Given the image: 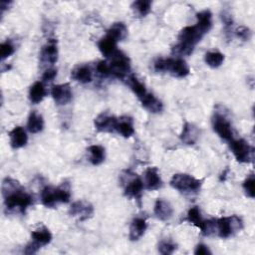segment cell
I'll list each match as a JSON object with an SVG mask.
<instances>
[{
    "instance_id": "obj_5",
    "label": "cell",
    "mask_w": 255,
    "mask_h": 255,
    "mask_svg": "<svg viewBox=\"0 0 255 255\" xmlns=\"http://www.w3.org/2000/svg\"><path fill=\"white\" fill-rule=\"evenodd\" d=\"M243 227V222L237 215L221 217L214 220V231L220 238L226 239L233 236Z\"/></svg>"
},
{
    "instance_id": "obj_21",
    "label": "cell",
    "mask_w": 255,
    "mask_h": 255,
    "mask_svg": "<svg viewBox=\"0 0 255 255\" xmlns=\"http://www.w3.org/2000/svg\"><path fill=\"white\" fill-rule=\"evenodd\" d=\"M9 138L10 144L13 148H21L25 146L28 141V135L22 127H15L9 132Z\"/></svg>"
},
{
    "instance_id": "obj_6",
    "label": "cell",
    "mask_w": 255,
    "mask_h": 255,
    "mask_svg": "<svg viewBox=\"0 0 255 255\" xmlns=\"http://www.w3.org/2000/svg\"><path fill=\"white\" fill-rule=\"evenodd\" d=\"M202 180L186 173L174 174L170 180V185L176 190L185 194H195L201 188Z\"/></svg>"
},
{
    "instance_id": "obj_28",
    "label": "cell",
    "mask_w": 255,
    "mask_h": 255,
    "mask_svg": "<svg viewBox=\"0 0 255 255\" xmlns=\"http://www.w3.org/2000/svg\"><path fill=\"white\" fill-rule=\"evenodd\" d=\"M89 160L93 165L101 164L106 158V151L102 145L93 144L88 147Z\"/></svg>"
},
{
    "instance_id": "obj_29",
    "label": "cell",
    "mask_w": 255,
    "mask_h": 255,
    "mask_svg": "<svg viewBox=\"0 0 255 255\" xmlns=\"http://www.w3.org/2000/svg\"><path fill=\"white\" fill-rule=\"evenodd\" d=\"M107 35L112 37L117 42L123 41L128 36V28L123 22L114 23L107 31Z\"/></svg>"
},
{
    "instance_id": "obj_17",
    "label": "cell",
    "mask_w": 255,
    "mask_h": 255,
    "mask_svg": "<svg viewBox=\"0 0 255 255\" xmlns=\"http://www.w3.org/2000/svg\"><path fill=\"white\" fill-rule=\"evenodd\" d=\"M138 100L140 101L141 106L151 114H158L163 110V104L161 101L148 92Z\"/></svg>"
},
{
    "instance_id": "obj_37",
    "label": "cell",
    "mask_w": 255,
    "mask_h": 255,
    "mask_svg": "<svg viewBox=\"0 0 255 255\" xmlns=\"http://www.w3.org/2000/svg\"><path fill=\"white\" fill-rule=\"evenodd\" d=\"M97 72L103 77L112 76V73H111V70H110V67H109V64L107 61H101L98 63Z\"/></svg>"
},
{
    "instance_id": "obj_38",
    "label": "cell",
    "mask_w": 255,
    "mask_h": 255,
    "mask_svg": "<svg viewBox=\"0 0 255 255\" xmlns=\"http://www.w3.org/2000/svg\"><path fill=\"white\" fill-rule=\"evenodd\" d=\"M56 76H57V70L54 68H48L42 75V82L50 83L56 78Z\"/></svg>"
},
{
    "instance_id": "obj_32",
    "label": "cell",
    "mask_w": 255,
    "mask_h": 255,
    "mask_svg": "<svg viewBox=\"0 0 255 255\" xmlns=\"http://www.w3.org/2000/svg\"><path fill=\"white\" fill-rule=\"evenodd\" d=\"M151 4L150 0H137L131 4V8L138 16L144 17L150 12Z\"/></svg>"
},
{
    "instance_id": "obj_4",
    "label": "cell",
    "mask_w": 255,
    "mask_h": 255,
    "mask_svg": "<svg viewBox=\"0 0 255 255\" xmlns=\"http://www.w3.org/2000/svg\"><path fill=\"white\" fill-rule=\"evenodd\" d=\"M153 69L158 73H169L176 78H185L189 74L187 63L180 58H158L153 63Z\"/></svg>"
},
{
    "instance_id": "obj_8",
    "label": "cell",
    "mask_w": 255,
    "mask_h": 255,
    "mask_svg": "<svg viewBox=\"0 0 255 255\" xmlns=\"http://www.w3.org/2000/svg\"><path fill=\"white\" fill-rule=\"evenodd\" d=\"M110 61L108 62L112 76L125 79L128 77V72L130 71V60L129 58L122 51L117 50L112 56L109 57Z\"/></svg>"
},
{
    "instance_id": "obj_33",
    "label": "cell",
    "mask_w": 255,
    "mask_h": 255,
    "mask_svg": "<svg viewBox=\"0 0 255 255\" xmlns=\"http://www.w3.org/2000/svg\"><path fill=\"white\" fill-rule=\"evenodd\" d=\"M158 252L163 255L172 254L176 250V244L173 243L171 240H161L158 243Z\"/></svg>"
},
{
    "instance_id": "obj_40",
    "label": "cell",
    "mask_w": 255,
    "mask_h": 255,
    "mask_svg": "<svg viewBox=\"0 0 255 255\" xmlns=\"http://www.w3.org/2000/svg\"><path fill=\"white\" fill-rule=\"evenodd\" d=\"M194 254H196V255H207V254H211V251L209 250V248L206 245L200 243L196 246V248L194 250Z\"/></svg>"
},
{
    "instance_id": "obj_31",
    "label": "cell",
    "mask_w": 255,
    "mask_h": 255,
    "mask_svg": "<svg viewBox=\"0 0 255 255\" xmlns=\"http://www.w3.org/2000/svg\"><path fill=\"white\" fill-rule=\"evenodd\" d=\"M205 63L211 68H218L224 61V55L218 51L207 52L204 57Z\"/></svg>"
},
{
    "instance_id": "obj_30",
    "label": "cell",
    "mask_w": 255,
    "mask_h": 255,
    "mask_svg": "<svg viewBox=\"0 0 255 255\" xmlns=\"http://www.w3.org/2000/svg\"><path fill=\"white\" fill-rule=\"evenodd\" d=\"M126 80H127V84L130 88V90L134 93V95H136V97L138 99H140L147 93L145 86L135 77V75L130 74L126 78Z\"/></svg>"
},
{
    "instance_id": "obj_20",
    "label": "cell",
    "mask_w": 255,
    "mask_h": 255,
    "mask_svg": "<svg viewBox=\"0 0 255 255\" xmlns=\"http://www.w3.org/2000/svg\"><path fill=\"white\" fill-rule=\"evenodd\" d=\"M198 136H199V130L197 127L191 123H185L182 128V131L180 133L181 141L185 144L192 145L197 141Z\"/></svg>"
},
{
    "instance_id": "obj_19",
    "label": "cell",
    "mask_w": 255,
    "mask_h": 255,
    "mask_svg": "<svg viewBox=\"0 0 255 255\" xmlns=\"http://www.w3.org/2000/svg\"><path fill=\"white\" fill-rule=\"evenodd\" d=\"M147 223L143 217H134L129 226V239L131 241H137L145 232Z\"/></svg>"
},
{
    "instance_id": "obj_39",
    "label": "cell",
    "mask_w": 255,
    "mask_h": 255,
    "mask_svg": "<svg viewBox=\"0 0 255 255\" xmlns=\"http://www.w3.org/2000/svg\"><path fill=\"white\" fill-rule=\"evenodd\" d=\"M221 18H222V21L224 22L225 24V29H230L232 27V24H233V20H232V16L230 15L229 12H226L224 11L222 14H221Z\"/></svg>"
},
{
    "instance_id": "obj_2",
    "label": "cell",
    "mask_w": 255,
    "mask_h": 255,
    "mask_svg": "<svg viewBox=\"0 0 255 255\" xmlns=\"http://www.w3.org/2000/svg\"><path fill=\"white\" fill-rule=\"evenodd\" d=\"M2 196L5 209L9 213L24 214L27 208L32 205L33 197L22 187L19 181L11 177H6L2 181Z\"/></svg>"
},
{
    "instance_id": "obj_41",
    "label": "cell",
    "mask_w": 255,
    "mask_h": 255,
    "mask_svg": "<svg viewBox=\"0 0 255 255\" xmlns=\"http://www.w3.org/2000/svg\"><path fill=\"white\" fill-rule=\"evenodd\" d=\"M39 249H40V247H39L37 244H35L33 241H31L30 243H28V244L25 246L24 253H25V254H34V253H36Z\"/></svg>"
},
{
    "instance_id": "obj_9",
    "label": "cell",
    "mask_w": 255,
    "mask_h": 255,
    "mask_svg": "<svg viewBox=\"0 0 255 255\" xmlns=\"http://www.w3.org/2000/svg\"><path fill=\"white\" fill-rule=\"evenodd\" d=\"M230 148L237 161L247 163L253 160L254 149L245 139H231Z\"/></svg>"
},
{
    "instance_id": "obj_36",
    "label": "cell",
    "mask_w": 255,
    "mask_h": 255,
    "mask_svg": "<svg viewBox=\"0 0 255 255\" xmlns=\"http://www.w3.org/2000/svg\"><path fill=\"white\" fill-rule=\"evenodd\" d=\"M235 34L239 39H241L243 41H249L252 37L251 30L246 26H239L238 28H236Z\"/></svg>"
},
{
    "instance_id": "obj_7",
    "label": "cell",
    "mask_w": 255,
    "mask_h": 255,
    "mask_svg": "<svg viewBox=\"0 0 255 255\" xmlns=\"http://www.w3.org/2000/svg\"><path fill=\"white\" fill-rule=\"evenodd\" d=\"M122 181L124 182V194L125 196L137 200L140 204V198L144 188L142 180L133 172L126 171L123 174Z\"/></svg>"
},
{
    "instance_id": "obj_15",
    "label": "cell",
    "mask_w": 255,
    "mask_h": 255,
    "mask_svg": "<svg viewBox=\"0 0 255 255\" xmlns=\"http://www.w3.org/2000/svg\"><path fill=\"white\" fill-rule=\"evenodd\" d=\"M118 119L107 113H102L99 115L95 121L94 125L98 131L100 132H113L116 130Z\"/></svg>"
},
{
    "instance_id": "obj_34",
    "label": "cell",
    "mask_w": 255,
    "mask_h": 255,
    "mask_svg": "<svg viewBox=\"0 0 255 255\" xmlns=\"http://www.w3.org/2000/svg\"><path fill=\"white\" fill-rule=\"evenodd\" d=\"M254 183H255V179H254L253 174H250L243 182V189H244L246 195L250 198H254V195H255Z\"/></svg>"
},
{
    "instance_id": "obj_13",
    "label": "cell",
    "mask_w": 255,
    "mask_h": 255,
    "mask_svg": "<svg viewBox=\"0 0 255 255\" xmlns=\"http://www.w3.org/2000/svg\"><path fill=\"white\" fill-rule=\"evenodd\" d=\"M58 60V45L56 39H49L42 47L40 61L42 64L53 65Z\"/></svg>"
},
{
    "instance_id": "obj_18",
    "label": "cell",
    "mask_w": 255,
    "mask_h": 255,
    "mask_svg": "<svg viewBox=\"0 0 255 255\" xmlns=\"http://www.w3.org/2000/svg\"><path fill=\"white\" fill-rule=\"evenodd\" d=\"M154 215L161 221H167L171 218L173 214L172 206L169 202H167L164 199H157L154 203L153 208Z\"/></svg>"
},
{
    "instance_id": "obj_35",
    "label": "cell",
    "mask_w": 255,
    "mask_h": 255,
    "mask_svg": "<svg viewBox=\"0 0 255 255\" xmlns=\"http://www.w3.org/2000/svg\"><path fill=\"white\" fill-rule=\"evenodd\" d=\"M15 51V48L13 46V44L9 41H6L4 43L1 44L0 46V56H1V60H5L8 57H10Z\"/></svg>"
},
{
    "instance_id": "obj_25",
    "label": "cell",
    "mask_w": 255,
    "mask_h": 255,
    "mask_svg": "<svg viewBox=\"0 0 255 255\" xmlns=\"http://www.w3.org/2000/svg\"><path fill=\"white\" fill-rule=\"evenodd\" d=\"M27 128L32 133H38L44 128V120L43 117L37 112L33 111L28 117Z\"/></svg>"
},
{
    "instance_id": "obj_24",
    "label": "cell",
    "mask_w": 255,
    "mask_h": 255,
    "mask_svg": "<svg viewBox=\"0 0 255 255\" xmlns=\"http://www.w3.org/2000/svg\"><path fill=\"white\" fill-rule=\"evenodd\" d=\"M72 78L81 83V84H88L92 81L93 74L92 70L88 65H79L72 70Z\"/></svg>"
},
{
    "instance_id": "obj_1",
    "label": "cell",
    "mask_w": 255,
    "mask_h": 255,
    "mask_svg": "<svg viewBox=\"0 0 255 255\" xmlns=\"http://www.w3.org/2000/svg\"><path fill=\"white\" fill-rule=\"evenodd\" d=\"M197 23L184 27L178 34V43L172 47V54L188 56L193 52L195 45L208 33L212 27V14L209 10H203L196 14Z\"/></svg>"
},
{
    "instance_id": "obj_42",
    "label": "cell",
    "mask_w": 255,
    "mask_h": 255,
    "mask_svg": "<svg viewBox=\"0 0 255 255\" xmlns=\"http://www.w3.org/2000/svg\"><path fill=\"white\" fill-rule=\"evenodd\" d=\"M11 3L12 2H10V1H1V12L3 13L5 11V9L8 8Z\"/></svg>"
},
{
    "instance_id": "obj_10",
    "label": "cell",
    "mask_w": 255,
    "mask_h": 255,
    "mask_svg": "<svg viewBox=\"0 0 255 255\" xmlns=\"http://www.w3.org/2000/svg\"><path fill=\"white\" fill-rule=\"evenodd\" d=\"M186 220L200 229L201 233L204 235H209L214 232V220H204L197 206H193L188 210Z\"/></svg>"
},
{
    "instance_id": "obj_3",
    "label": "cell",
    "mask_w": 255,
    "mask_h": 255,
    "mask_svg": "<svg viewBox=\"0 0 255 255\" xmlns=\"http://www.w3.org/2000/svg\"><path fill=\"white\" fill-rule=\"evenodd\" d=\"M70 198L71 189L68 182H63L58 187L46 186L41 191V202L48 208H53L58 203H67Z\"/></svg>"
},
{
    "instance_id": "obj_23",
    "label": "cell",
    "mask_w": 255,
    "mask_h": 255,
    "mask_svg": "<svg viewBox=\"0 0 255 255\" xmlns=\"http://www.w3.org/2000/svg\"><path fill=\"white\" fill-rule=\"evenodd\" d=\"M31 237H32V241L35 244H37L40 248L42 246L49 244L52 241V234L45 225H41L37 229L32 231Z\"/></svg>"
},
{
    "instance_id": "obj_12",
    "label": "cell",
    "mask_w": 255,
    "mask_h": 255,
    "mask_svg": "<svg viewBox=\"0 0 255 255\" xmlns=\"http://www.w3.org/2000/svg\"><path fill=\"white\" fill-rule=\"evenodd\" d=\"M51 95L58 106H65L72 101L73 92L70 84H59L52 87Z\"/></svg>"
},
{
    "instance_id": "obj_11",
    "label": "cell",
    "mask_w": 255,
    "mask_h": 255,
    "mask_svg": "<svg viewBox=\"0 0 255 255\" xmlns=\"http://www.w3.org/2000/svg\"><path fill=\"white\" fill-rule=\"evenodd\" d=\"M212 128L214 131L224 140H231L233 139V130L231 123L228 121V119L220 114L215 113L212 118Z\"/></svg>"
},
{
    "instance_id": "obj_14",
    "label": "cell",
    "mask_w": 255,
    "mask_h": 255,
    "mask_svg": "<svg viewBox=\"0 0 255 255\" xmlns=\"http://www.w3.org/2000/svg\"><path fill=\"white\" fill-rule=\"evenodd\" d=\"M69 213L71 216L77 217L80 221H84L92 217L94 213V207L87 201L79 200L71 205Z\"/></svg>"
},
{
    "instance_id": "obj_22",
    "label": "cell",
    "mask_w": 255,
    "mask_h": 255,
    "mask_svg": "<svg viewBox=\"0 0 255 255\" xmlns=\"http://www.w3.org/2000/svg\"><path fill=\"white\" fill-rule=\"evenodd\" d=\"M116 131H118L121 135L124 137H130L134 133V128H133V121L130 117L124 116L118 119L117 126H116Z\"/></svg>"
},
{
    "instance_id": "obj_27",
    "label": "cell",
    "mask_w": 255,
    "mask_h": 255,
    "mask_svg": "<svg viewBox=\"0 0 255 255\" xmlns=\"http://www.w3.org/2000/svg\"><path fill=\"white\" fill-rule=\"evenodd\" d=\"M46 96V89L43 82H35L29 90V100L33 104H39Z\"/></svg>"
},
{
    "instance_id": "obj_16",
    "label": "cell",
    "mask_w": 255,
    "mask_h": 255,
    "mask_svg": "<svg viewBox=\"0 0 255 255\" xmlns=\"http://www.w3.org/2000/svg\"><path fill=\"white\" fill-rule=\"evenodd\" d=\"M143 185L147 190H156L162 186V180L156 167H148L144 171Z\"/></svg>"
},
{
    "instance_id": "obj_26",
    "label": "cell",
    "mask_w": 255,
    "mask_h": 255,
    "mask_svg": "<svg viewBox=\"0 0 255 255\" xmlns=\"http://www.w3.org/2000/svg\"><path fill=\"white\" fill-rule=\"evenodd\" d=\"M117 43L118 42L116 40H114L112 37H110L109 35H106L99 41L98 47H99V50L101 51V53L104 56H106L107 58H109L118 50Z\"/></svg>"
}]
</instances>
